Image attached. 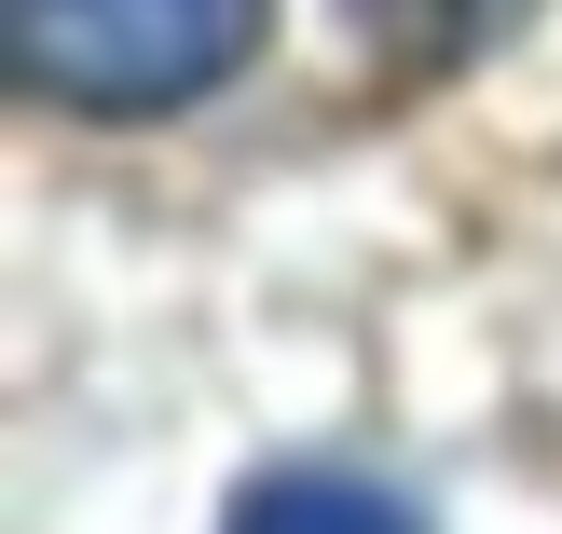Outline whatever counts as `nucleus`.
Masks as SVG:
<instances>
[{
    "label": "nucleus",
    "instance_id": "obj_1",
    "mask_svg": "<svg viewBox=\"0 0 562 534\" xmlns=\"http://www.w3.org/2000/svg\"><path fill=\"white\" fill-rule=\"evenodd\" d=\"M247 42H261V0H14V69L97 124L206 96Z\"/></svg>",
    "mask_w": 562,
    "mask_h": 534
},
{
    "label": "nucleus",
    "instance_id": "obj_2",
    "mask_svg": "<svg viewBox=\"0 0 562 534\" xmlns=\"http://www.w3.org/2000/svg\"><path fill=\"white\" fill-rule=\"evenodd\" d=\"M220 534H426L384 480H357V466H274V480L234 493V521Z\"/></svg>",
    "mask_w": 562,
    "mask_h": 534
}]
</instances>
